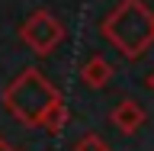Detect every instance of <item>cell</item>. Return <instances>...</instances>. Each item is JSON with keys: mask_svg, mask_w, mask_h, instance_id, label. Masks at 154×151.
Returning a JSON list of instances; mask_svg holds the SVG:
<instances>
[{"mask_svg": "<svg viewBox=\"0 0 154 151\" xmlns=\"http://www.w3.org/2000/svg\"><path fill=\"white\" fill-rule=\"evenodd\" d=\"M100 32L122 58L135 61L154 45V10L144 0H119L100 23Z\"/></svg>", "mask_w": 154, "mask_h": 151, "instance_id": "cell-1", "label": "cell"}, {"mask_svg": "<svg viewBox=\"0 0 154 151\" xmlns=\"http://www.w3.org/2000/svg\"><path fill=\"white\" fill-rule=\"evenodd\" d=\"M61 100L58 87L48 80L38 68H23L7 87H3V106L16 122L29 129H42V119L48 109Z\"/></svg>", "mask_w": 154, "mask_h": 151, "instance_id": "cell-2", "label": "cell"}, {"mask_svg": "<svg viewBox=\"0 0 154 151\" xmlns=\"http://www.w3.org/2000/svg\"><path fill=\"white\" fill-rule=\"evenodd\" d=\"M19 39H23V45L29 52H35V55H51L61 42H64V23L55 16V13H48V10H35V13H29L26 23L19 26Z\"/></svg>", "mask_w": 154, "mask_h": 151, "instance_id": "cell-3", "label": "cell"}, {"mask_svg": "<svg viewBox=\"0 0 154 151\" xmlns=\"http://www.w3.org/2000/svg\"><path fill=\"white\" fill-rule=\"evenodd\" d=\"M144 119H148V116H144V106L138 103V100H132V96L119 100V103L112 106V113H109L112 129H119L122 135H135L144 125Z\"/></svg>", "mask_w": 154, "mask_h": 151, "instance_id": "cell-4", "label": "cell"}, {"mask_svg": "<svg viewBox=\"0 0 154 151\" xmlns=\"http://www.w3.org/2000/svg\"><path fill=\"white\" fill-rule=\"evenodd\" d=\"M80 80H84L90 90H100V87H106L112 80V64H109L103 55H90L84 64H80Z\"/></svg>", "mask_w": 154, "mask_h": 151, "instance_id": "cell-5", "label": "cell"}, {"mask_svg": "<svg viewBox=\"0 0 154 151\" xmlns=\"http://www.w3.org/2000/svg\"><path fill=\"white\" fill-rule=\"evenodd\" d=\"M67 116H71V113H67V103H64V96H61V100L48 109V116L42 119V129H45L48 135H61L64 125H67Z\"/></svg>", "mask_w": 154, "mask_h": 151, "instance_id": "cell-6", "label": "cell"}, {"mask_svg": "<svg viewBox=\"0 0 154 151\" xmlns=\"http://www.w3.org/2000/svg\"><path fill=\"white\" fill-rule=\"evenodd\" d=\"M71 151H112V148H109V142H106L100 132H87V135L77 138V145Z\"/></svg>", "mask_w": 154, "mask_h": 151, "instance_id": "cell-7", "label": "cell"}, {"mask_svg": "<svg viewBox=\"0 0 154 151\" xmlns=\"http://www.w3.org/2000/svg\"><path fill=\"white\" fill-rule=\"evenodd\" d=\"M0 151H16V148H13V145H10L7 138H0Z\"/></svg>", "mask_w": 154, "mask_h": 151, "instance_id": "cell-8", "label": "cell"}, {"mask_svg": "<svg viewBox=\"0 0 154 151\" xmlns=\"http://www.w3.org/2000/svg\"><path fill=\"white\" fill-rule=\"evenodd\" d=\"M144 84H148V90H151V93H154V71H151V74H148V80H144Z\"/></svg>", "mask_w": 154, "mask_h": 151, "instance_id": "cell-9", "label": "cell"}]
</instances>
